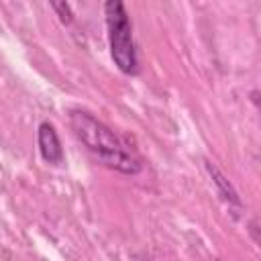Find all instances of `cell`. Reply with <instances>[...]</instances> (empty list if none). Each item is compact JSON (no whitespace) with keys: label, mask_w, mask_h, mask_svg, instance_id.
I'll return each instance as SVG.
<instances>
[{"label":"cell","mask_w":261,"mask_h":261,"mask_svg":"<svg viewBox=\"0 0 261 261\" xmlns=\"http://www.w3.org/2000/svg\"><path fill=\"white\" fill-rule=\"evenodd\" d=\"M104 18L108 31L110 57L124 75L139 73V57L133 39V24L122 0H104Z\"/></svg>","instance_id":"7a4b0ae2"},{"label":"cell","mask_w":261,"mask_h":261,"mask_svg":"<svg viewBox=\"0 0 261 261\" xmlns=\"http://www.w3.org/2000/svg\"><path fill=\"white\" fill-rule=\"evenodd\" d=\"M206 169H208V173H210V177H212V181H214V186H216V190H218L220 198L228 204V210H234L232 214L237 216V214L241 212V208H243V204H241V198H239L237 190L232 188V184L224 177V173H222V171H220L212 161H206Z\"/></svg>","instance_id":"277c9868"},{"label":"cell","mask_w":261,"mask_h":261,"mask_svg":"<svg viewBox=\"0 0 261 261\" xmlns=\"http://www.w3.org/2000/svg\"><path fill=\"white\" fill-rule=\"evenodd\" d=\"M37 145H39V153H41L43 161H47L51 165H59L63 161V147H61L59 135H57V130L51 122L45 120V122L39 124Z\"/></svg>","instance_id":"3957f363"},{"label":"cell","mask_w":261,"mask_h":261,"mask_svg":"<svg viewBox=\"0 0 261 261\" xmlns=\"http://www.w3.org/2000/svg\"><path fill=\"white\" fill-rule=\"evenodd\" d=\"M69 126L77 141L102 165L126 175H135L143 169V159L137 149L92 112L82 108L69 110Z\"/></svg>","instance_id":"6da1fadb"},{"label":"cell","mask_w":261,"mask_h":261,"mask_svg":"<svg viewBox=\"0 0 261 261\" xmlns=\"http://www.w3.org/2000/svg\"><path fill=\"white\" fill-rule=\"evenodd\" d=\"M49 4H51L53 12L57 14V18L63 24H71L73 22V10H71V6H69L67 0H49Z\"/></svg>","instance_id":"5b68a950"}]
</instances>
